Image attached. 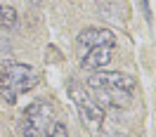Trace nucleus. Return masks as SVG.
<instances>
[{
	"label": "nucleus",
	"mask_w": 156,
	"mask_h": 137,
	"mask_svg": "<svg viewBox=\"0 0 156 137\" xmlns=\"http://www.w3.org/2000/svg\"><path fill=\"white\" fill-rule=\"evenodd\" d=\"M69 92H71V99H73V104H76L78 114H80V121L85 123V128L90 130V135L97 137L99 132H102V125H104V109L90 97L88 90L76 85V83L69 85Z\"/></svg>",
	"instance_id": "nucleus-2"
},
{
	"label": "nucleus",
	"mask_w": 156,
	"mask_h": 137,
	"mask_svg": "<svg viewBox=\"0 0 156 137\" xmlns=\"http://www.w3.org/2000/svg\"><path fill=\"white\" fill-rule=\"evenodd\" d=\"M78 43L88 45V47H97V45H114L116 36L107 29H97V26H88L78 33Z\"/></svg>",
	"instance_id": "nucleus-6"
},
{
	"label": "nucleus",
	"mask_w": 156,
	"mask_h": 137,
	"mask_svg": "<svg viewBox=\"0 0 156 137\" xmlns=\"http://www.w3.org/2000/svg\"><path fill=\"white\" fill-rule=\"evenodd\" d=\"M48 137H69V130H66V125H64V123H52Z\"/></svg>",
	"instance_id": "nucleus-9"
},
{
	"label": "nucleus",
	"mask_w": 156,
	"mask_h": 137,
	"mask_svg": "<svg viewBox=\"0 0 156 137\" xmlns=\"http://www.w3.org/2000/svg\"><path fill=\"white\" fill-rule=\"evenodd\" d=\"M38 71L21 61H5L0 66V97L7 104H17L21 92L33 90L38 85Z\"/></svg>",
	"instance_id": "nucleus-1"
},
{
	"label": "nucleus",
	"mask_w": 156,
	"mask_h": 137,
	"mask_svg": "<svg viewBox=\"0 0 156 137\" xmlns=\"http://www.w3.org/2000/svg\"><path fill=\"white\" fill-rule=\"evenodd\" d=\"M85 85H111V88H121L128 90V92H135L137 80L130 76V73H123V71H97L92 73Z\"/></svg>",
	"instance_id": "nucleus-5"
},
{
	"label": "nucleus",
	"mask_w": 156,
	"mask_h": 137,
	"mask_svg": "<svg viewBox=\"0 0 156 137\" xmlns=\"http://www.w3.org/2000/svg\"><path fill=\"white\" fill-rule=\"evenodd\" d=\"M52 107L48 102H33L24 109L19 130L24 137H40L43 132H48L50 123H52Z\"/></svg>",
	"instance_id": "nucleus-3"
},
{
	"label": "nucleus",
	"mask_w": 156,
	"mask_h": 137,
	"mask_svg": "<svg viewBox=\"0 0 156 137\" xmlns=\"http://www.w3.org/2000/svg\"><path fill=\"white\" fill-rule=\"evenodd\" d=\"M90 97L97 102L102 109H128L133 104V92L111 85H85Z\"/></svg>",
	"instance_id": "nucleus-4"
},
{
	"label": "nucleus",
	"mask_w": 156,
	"mask_h": 137,
	"mask_svg": "<svg viewBox=\"0 0 156 137\" xmlns=\"http://www.w3.org/2000/svg\"><path fill=\"white\" fill-rule=\"evenodd\" d=\"M17 21H19L17 10H14L12 5L0 2V29H2V31H12L14 26H17Z\"/></svg>",
	"instance_id": "nucleus-8"
},
{
	"label": "nucleus",
	"mask_w": 156,
	"mask_h": 137,
	"mask_svg": "<svg viewBox=\"0 0 156 137\" xmlns=\"http://www.w3.org/2000/svg\"><path fill=\"white\" fill-rule=\"evenodd\" d=\"M111 57H114V45H97V47H90L88 54L83 57V66L85 68H95V71H99V68H104L111 61Z\"/></svg>",
	"instance_id": "nucleus-7"
}]
</instances>
